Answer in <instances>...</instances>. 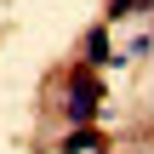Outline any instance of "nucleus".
Here are the masks:
<instances>
[{"mask_svg":"<svg viewBox=\"0 0 154 154\" xmlns=\"http://www.w3.org/2000/svg\"><path fill=\"white\" fill-rule=\"evenodd\" d=\"M137 6H143V0H114V6H109V17H131Z\"/></svg>","mask_w":154,"mask_h":154,"instance_id":"nucleus-4","label":"nucleus"},{"mask_svg":"<svg viewBox=\"0 0 154 154\" xmlns=\"http://www.w3.org/2000/svg\"><path fill=\"white\" fill-rule=\"evenodd\" d=\"M97 149H103V137H97L91 126H80V131L63 137V154H97Z\"/></svg>","mask_w":154,"mask_h":154,"instance_id":"nucleus-2","label":"nucleus"},{"mask_svg":"<svg viewBox=\"0 0 154 154\" xmlns=\"http://www.w3.org/2000/svg\"><path fill=\"white\" fill-rule=\"evenodd\" d=\"M86 57H91V63H120L114 46H109V29H91V34H86Z\"/></svg>","mask_w":154,"mask_h":154,"instance_id":"nucleus-3","label":"nucleus"},{"mask_svg":"<svg viewBox=\"0 0 154 154\" xmlns=\"http://www.w3.org/2000/svg\"><path fill=\"white\" fill-rule=\"evenodd\" d=\"M97 103H103L97 74H91V69H74V74H69V103H63L69 120H74V126H91V120H97Z\"/></svg>","mask_w":154,"mask_h":154,"instance_id":"nucleus-1","label":"nucleus"},{"mask_svg":"<svg viewBox=\"0 0 154 154\" xmlns=\"http://www.w3.org/2000/svg\"><path fill=\"white\" fill-rule=\"evenodd\" d=\"M97 154H103V149H97Z\"/></svg>","mask_w":154,"mask_h":154,"instance_id":"nucleus-5","label":"nucleus"}]
</instances>
